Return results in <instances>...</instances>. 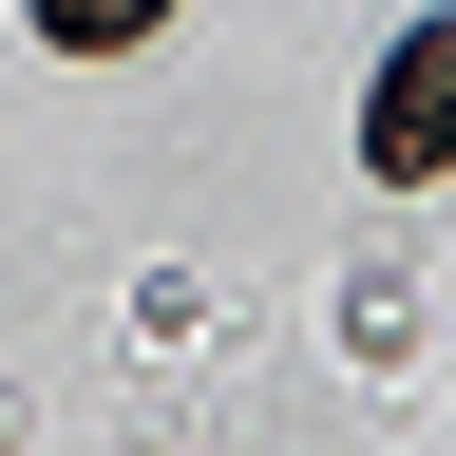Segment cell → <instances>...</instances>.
<instances>
[{"label":"cell","mask_w":456,"mask_h":456,"mask_svg":"<svg viewBox=\"0 0 456 456\" xmlns=\"http://www.w3.org/2000/svg\"><path fill=\"white\" fill-rule=\"evenodd\" d=\"M362 171H380V191H437V171H456V20H399L380 95H362Z\"/></svg>","instance_id":"obj_1"}]
</instances>
